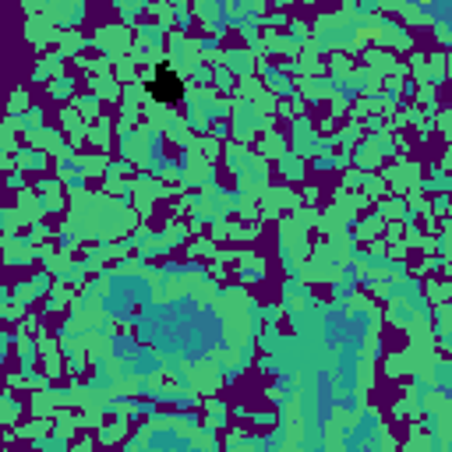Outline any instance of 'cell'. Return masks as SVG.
<instances>
[{
  "mask_svg": "<svg viewBox=\"0 0 452 452\" xmlns=\"http://www.w3.org/2000/svg\"><path fill=\"white\" fill-rule=\"evenodd\" d=\"M145 92H148V99H156L163 106H177L184 99V78L163 60V64H156L152 78L145 82Z\"/></svg>",
  "mask_w": 452,
  "mask_h": 452,
  "instance_id": "1",
  "label": "cell"
}]
</instances>
